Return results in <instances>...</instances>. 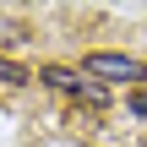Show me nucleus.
Wrapping results in <instances>:
<instances>
[{
    "label": "nucleus",
    "mask_w": 147,
    "mask_h": 147,
    "mask_svg": "<svg viewBox=\"0 0 147 147\" xmlns=\"http://www.w3.org/2000/svg\"><path fill=\"white\" fill-rule=\"evenodd\" d=\"M87 76H104V82H147V65L136 55H115V49H93L82 60Z\"/></svg>",
    "instance_id": "f257e3e1"
},
{
    "label": "nucleus",
    "mask_w": 147,
    "mask_h": 147,
    "mask_svg": "<svg viewBox=\"0 0 147 147\" xmlns=\"http://www.w3.org/2000/svg\"><path fill=\"white\" fill-rule=\"evenodd\" d=\"M38 76H44L55 93H65V98H82V104H93V109H104V104H109V87H98V82H87V76L65 71V65H44Z\"/></svg>",
    "instance_id": "f03ea898"
},
{
    "label": "nucleus",
    "mask_w": 147,
    "mask_h": 147,
    "mask_svg": "<svg viewBox=\"0 0 147 147\" xmlns=\"http://www.w3.org/2000/svg\"><path fill=\"white\" fill-rule=\"evenodd\" d=\"M0 44H33V27L16 16H0Z\"/></svg>",
    "instance_id": "7ed1b4c3"
},
{
    "label": "nucleus",
    "mask_w": 147,
    "mask_h": 147,
    "mask_svg": "<svg viewBox=\"0 0 147 147\" xmlns=\"http://www.w3.org/2000/svg\"><path fill=\"white\" fill-rule=\"evenodd\" d=\"M0 82H5V87H22V82H33V76H27L22 65H11V60L0 55Z\"/></svg>",
    "instance_id": "20e7f679"
},
{
    "label": "nucleus",
    "mask_w": 147,
    "mask_h": 147,
    "mask_svg": "<svg viewBox=\"0 0 147 147\" xmlns=\"http://www.w3.org/2000/svg\"><path fill=\"white\" fill-rule=\"evenodd\" d=\"M131 115L147 120V87H131Z\"/></svg>",
    "instance_id": "39448f33"
}]
</instances>
